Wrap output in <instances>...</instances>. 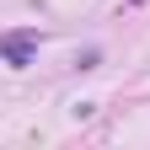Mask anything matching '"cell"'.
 I'll list each match as a JSON object with an SVG mask.
<instances>
[{
  "mask_svg": "<svg viewBox=\"0 0 150 150\" xmlns=\"http://www.w3.org/2000/svg\"><path fill=\"white\" fill-rule=\"evenodd\" d=\"M27 43H32V38H0V54H6L11 64H27V59H32V48H27Z\"/></svg>",
  "mask_w": 150,
  "mask_h": 150,
  "instance_id": "obj_1",
  "label": "cell"
}]
</instances>
